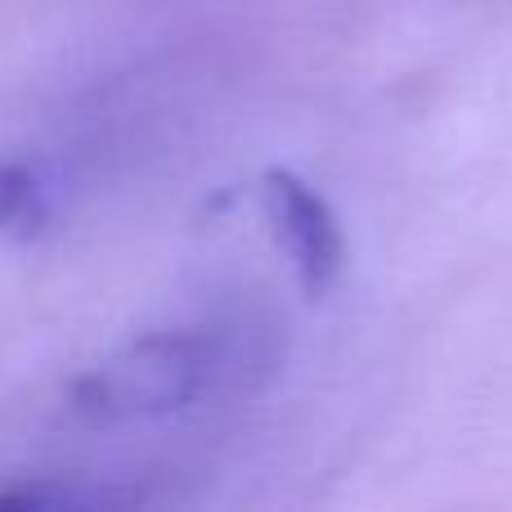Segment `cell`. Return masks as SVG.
Returning <instances> with one entry per match:
<instances>
[{
  "instance_id": "obj_3",
  "label": "cell",
  "mask_w": 512,
  "mask_h": 512,
  "mask_svg": "<svg viewBox=\"0 0 512 512\" xmlns=\"http://www.w3.org/2000/svg\"><path fill=\"white\" fill-rule=\"evenodd\" d=\"M54 216V189L32 162L0 158V234L5 239H32Z\"/></svg>"
},
{
  "instance_id": "obj_1",
  "label": "cell",
  "mask_w": 512,
  "mask_h": 512,
  "mask_svg": "<svg viewBox=\"0 0 512 512\" xmlns=\"http://www.w3.org/2000/svg\"><path fill=\"white\" fill-rule=\"evenodd\" d=\"M225 373L221 337L171 328L126 342L72 382V414L95 427H126L171 418L198 405Z\"/></svg>"
},
{
  "instance_id": "obj_2",
  "label": "cell",
  "mask_w": 512,
  "mask_h": 512,
  "mask_svg": "<svg viewBox=\"0 0 512 512\" xmlns=\"http://www.w3.org/2000/svg\"><path fill=\"white\" fill-rule=\"evenodd\" d=\"M261 194L270 207L274 234L297 270V283L310 297H324L342 270V230H337L328 203L292 171H270L261 180Z\"/></svg>"
},
{
  "instance_id": "obj_4",
  "label": "cell",
  "mask_w": 512,
  "mask_h": 512,
  "mask_svg": "<svg viewBox=\"0 0 512 512\" xmlns=\"http://www.w3.org/2000/svg\"><path fill=\"white\" fill-rule=\"evenodd\" d=\"M122 490H81L59 486V481H32V486H0V508H99V504H126Z\"/></svg>"
}]
</instances>
